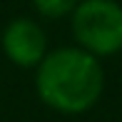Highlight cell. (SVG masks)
<instances>
[{"instance_id": "obj_1", "label": "cell", "mask_w": 122, "mask_h": 122, "mask_svg": "<svg viewBox=\"0 0 122 122\" xmlns=\"http://www.w3.org/2000/svg\"><path fill=\"white\" fill-rule=\"evenodd\" d=\"M35 90L42 105L62 115H82L97 105L105 90L100 57L82 47H60L40 60Z\"/></svg>"}, {"instance_id": "obj_2", "label": "cell", "mask_w": 122, "mask_h": 122, "mask_svg": "<svg viewBox=\"0 0 122 122\" xmlns=\"http://www.w3.org/2000/svg\"><path fill=\"white\" fill-rule=\"evenodd\" d=\"M72 35L77 47L95 57L122 50V5L115 0H80L72 10Z\"/></svg>"}, {"instance_id": "obj_3", "label": "cell", "mask_w": 122, "mask_h": 122, "mask_svg": "<svg viewBox=\"0 0 122 122\" xmlns=\"http://www.w3.org/2000/svg\"><path fill=\"white\" fill-rule=\"evenodd\" d=\"M5 57L18 67H37L47 55V35L35 20L15 18L5 25L0 37Z\"/></svg>"}, {"instance_id": "obj_4", "label": "cell", "mask_w": 122, "mask_h": 122, "mask_svg": "<svg viewBox=\"0 0 122 122\" xmlns=\"http://www.w3.org/2000/svg\"><path fill=\"white\" fill-rule=\"evenodd\" d=\"M77 3H80V0H32V8H35L42 18L57 20V18L70 15L77 8Z\"/></svg>"}]
</instances>
